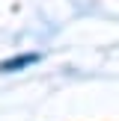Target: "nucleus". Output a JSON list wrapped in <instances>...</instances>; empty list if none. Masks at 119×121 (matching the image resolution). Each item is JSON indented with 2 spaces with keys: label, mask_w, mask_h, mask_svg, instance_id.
Returning a JSON list of instances; mask_svg holds the SVG:
<instances>
[{
  "label": "nucleus",
  "mask_w": 119,
  "mask_h": 121,
  "mask_svg": "<svg viewBox=\"0 0 119 121\" xmlns=\"http://www.w3.org/2000/svg\"><path fill=\"white\" fill-rule=\"evenodd\" d=\"M36 53H27V56H15V59H9V62H3V71H15V68H27V65H33L36 62Z\"/></svg>",
  "instance_id": "f257e3e1"
}]
</instances>
